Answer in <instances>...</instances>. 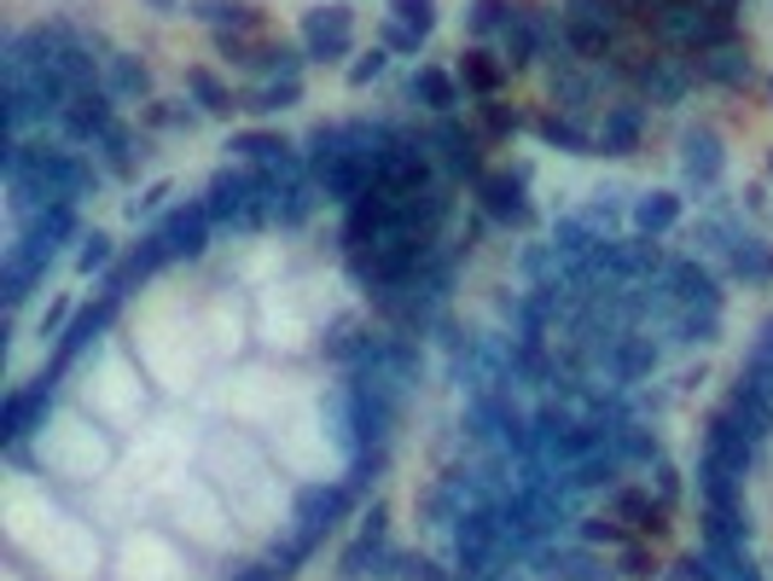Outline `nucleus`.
<instances>
[{
	"label": "nucleus",
	"mask_w": 773,
	"mask_h": 581,
	"mask_svg": "<svg viewBox=\"0 0 773 581\" xmlns=\"http://www.w3.org/2000/svg\"><path fill=\"white\" fill-rule=\"evenodd\" d=\"M350 501H355V489H350V483H314V489H302V494H297V506H291V529H285V541L274 547V558H279L285 570L302 564V558L314 552L320 535L332 529L343 512H350Z\"/></svg>",
	"instance_id": "1"
},
{
	"label": "nucleus",
	"mask_w": 773,
	"mask_h": 581,
	"mask_svg": "<svg viewBox=\"0 0 773 581\" xmlns=\"http://www.w3.org/2000/svg\"><path fill=\"white\" fill-rule=\"evenodd\" d=\"M628 30V7L622 0H564L559 7V41L576 58H610Z\"/></svg>",
	"instance_id": "2"
},
{
	"label": "nucleus",
	"mask_w": 773,
	"mask_h": 581,
	"mask_svg": "<svg viewBox=\"0 0 773 581\" xmlns=\"http://www.w3.org/2000/svg\"><path fill=\"white\" fill-rule=\"evenodd\" d=\"M203 210L210 221H233V227H262L268 221V169L256 163H228L203 186Z\"/></svg>",
	"instance_id": "3"
},
{
	"label": "nucleus",
	"mask_w": 773,
	"mask_h": 581,
	"mask_svg": "<svg viewBox=\"0 0 773 581\" xmlns=\"http://www.w3.org/2000/svg\"><path fill=\"white\" fill-rule=\"evenodd\" d=\"M384 524H390V517H384V506L366 512L355 547H343L332 581H378V575H396V558H401V552H390V541H384Z\"/></svg>",
	"instance_id": "4"
},
{
	"label": "nucleus",
	"mask_w": 773,
	"mask_h": 581,
	"mask_svg": "<svg viewBox=\"0 0 773 581\" xmlns=\"http://www.w3.org/2000/svg\"><path fill=\"white\" fill-rule=\"evenodd\" d=\"M58 129H65V140L76 145H99L111 129H117V94L106 88V81H93V88H76L70 94V106L58 111Z\"/></svg>",
	"instance_id": "5"
},
{
	"label": "nucleus",
	"mask_w": 773,
	"mask_h": 581,
	"mask_svg": "<svg viewBox=\"0 0 773 581\" xmlns=\"http://www.w3.org/2000/svg\"><path fill=\"white\" fill-rule=\"evenodd\" d=\"M472 186H477V204H483L488 221H500V227H529V221H535V204H529L523 175H512V169H483Z\"/></svg>",
	"instance_id": "6"
},
{
	"label": "nucleus",
	"mask_w": 773,
	"mask_h": 581,
	"mask_svg": "<svg viewBox=\"0 0 773 581\" xmlns=\"http://www.w3.org/2000/svg\"><path fill=\"white\" fill-rule=\"evenodd\" d=\"M483 134L477 129H460V122H448L442 117V129L431 134V157L442 163V175L448 180H477L483 175Z\"/></svg>",
	"instance_id": "7"
},
{
	"label": "nucleus",
	"mask_w": 773,
	"mask_h": 581,
	"mask_svg": "<svg viewBox=\"0 0 773 581\" xmlns=\"http://www.w3.org/2000/svg\"><path fill=\"white\" fill-rule=\"evenodd\" d=\"M350 47H355V12L350 7L302 12V53H309V58H343Z\"/></svg>",
	"instance_id": "8"
},
{
	"label": "nucleus",
	"mask_w": 773,
	"mask_h": 581,
	"mask_svg": "<svg viewBox=\"0 0 773 581\" xmlns=\"http://www.w3.org/2000/svg\"><path fill=\"white\" fill-rule=\"evenodd\" d=\"M157 239L169 244V262H198L203 251H210V210L198 204H180V210H169L157 221Z\"/></svg>",
	"instance_id": "9"
},
{
	"label": "nucleus",
	"mask_w": 773,
	"mask_h": 581,
	"mask_svg": "<svg viewBox=\"0 0 773 581\" xmlns=\"http://www.w3.org/2000/svg\"><path fill=\"white\" fill-rule=\"evenodd\" d=\"M47 407H53V372L35 390H12V396H7V407H0V442L18 448L35 419H47Z\"/></svg>",
	"instance_id": "10"
},
{
	"label": "nucleus",
	"mask_w": 773,
	"mask_h": 581,
	"mask_svg": "<svg viewBox=\"0 0 773 581\" xmlns=\"http://www.w3.org/2000/svg\"><path fill=\"white\" fill-rule=\"evenodd\" d=\"M198 24H210L216 35H256L262 30V7L256 0H192L187 7Z\"/></svg>",
	"instance_id": "11"
},
{
	"label": "nucleus",
	"mask_w": 773,
	"mask_h": 581,
	"mask_svg": "<svg viewBox=\"0 0 773 581\" xmlns=\"http://www.w3.org/2000/svg\"><path fill=\"white\" fill-rule=\"evenodd\" d=\"M111 315H117V297H99V308H81V315L65 326V338H58V355H53V379H58V372H65V366L81 355V349L99 338V331L111 326Z\"/></svg>",
	"instance_id": "12"
},
{
	"label": "nucleus",
	"mask_w": 773,
	"mask_h": 581,
	"mask_svg": "<svg viewBox=\"0 0 773 581\" xmlns=\"http://www.w3.org/2000/svg\"><path fill=\"white\" fill-rule=\"evenodd\" d=\"M640 129H645V111L634 106V99H622V106H605V122H599L594 145L605 157H628L640 145Z\"/></svg>",
	"instance_id": "13"
},
{
	"label": "nucleus",
	"mask_w": 773,
	"mask_h": 581,
	"mask_svg": "<svg viewBox=\"0 0 773 581\" xmlns=\"http://www.w3.org/2000/svg\"><path fill=\"white\" fill-rule=\"evenodd\" d=\"M681 175L692 186H716L721 180V140L709 129H686L681 134Z\"/></svg>",
	"instance_id": "14"
},
{
	"label": "nucleus",
	"mask_w": 773,
	"mask_h": 581,
	"mask_svg": "<svg viewBox=\"0 0 773 581\" xmlns=\"http://www.w3.org/2000/svg\"><path fill=\"white\" fill-rule=\"evenodd\" d=\"M314 193H320V186L302 180V175L268 186V227H302L314 216Z\"/></svg>",
	"instance_id": "15"
},
{
	"label": "nucleus",
	"mask_w": 773,
	"mask_h": 581,
	"mask_svg": "<svg viewBox=\"0 0 773 581\" xmlns=\"http://www.w3.org/2000/svg\"><path fill=\"white\" fill-rule=\"evenodd\" d=\"M500 47H506V65H512V70L535 65V58L546 53V18L541 12H518L512 24L500 30Z\"/></svg>",
	"instance_id": "16"
},
{
	"label": "nucleus",
	"mask_w": 773,
	"mask_h": 581,
	"mask_svg": "<svg viewBox=\"0 0 773 581\" xmlns=\"http://www.w3.org/2000/svg\"><path fill=\"white\" fill-rule=\"evenodd\" d=\"M698 76H704V81H721V88H744V81L757 76V65H750V47H744V41H727V47L698 53Z\"/></svg>",
	"instance_id": "17"
},
{
	"label": "nucleus",
	"mask_w": 773,
	"mask_h": 581,
	"mask_svg": "<svg viewBox=\"0 0 773 581\" xmlns=\"http://www.w3.org/2000/svg\"><path fill=\"white\" fill-rule=\"evenodd\" d=\"M610 517L628 524L634 535H663V501H651V489H617L610 494Z\"/></svg>",
	"instance_id": "18"
},
{
	"label": "nucleus",
	"mask_w": 773,
	"mask_h": 581,
	"mask_svg": "<svg viewBox=\"0 0 773 581\" xmlns=\"http://www.w3.org/2000/svg\"><path fill=\"white\" fill-rule=\"evenodd\" d=\"M506 58H495L488 47H465V65H460V81H465V94H477V99H495L500 94V81H506Z\"/></svg>",
	"instance_id": "19"
},
{
	"label": "nucleus",
	"mask_w": 773,
	"mask_h": 581,
	"mask_svg": "<svg viewBox=\"0 0 773 581\" xmlns=\"http://www.w3.org/2000/svg\"><path fill=\"white\" fill-rule=\"evenodd\" d=\"M407 94H413L424 111H437V117H454V106H460V81L448 76V70H437V65H424Z\"/></svg>",
	"instance_id": "20"
},
{
	"label": "nucleus",
	"mask_w": 773,
	"mask_h": 581,
	"mask_svg": "<svg viewBox=\"0 0 773 581\" xmlns=\"http://www.w3.org/2000/svg\"><path fill=\"white\" fill-rule=\"evenodd\" d=\"M228 152L239 163H279V157H291V140L274 134V129H244V134L228 140Z\"/></svg>",
	"instance_id": "21"
},
{
	"label": "nucleus",
	"mask_w": 773,
	"mask_h": 581,
	"mask_svg": "<svg viewBox=\"0 0 773 581\" xmlns=\"http://www.w3.org/2000/svg\"><path fill=\"white\" fill-rule=\"evenodd\" d=\"M106 88L117 94V99H140V94H152V76H146V65H140L134 53H111L106 58Z\"/></svg>",
	"instance_id": "22"
},
{
	"label": "nucleus",
	"mask_w": 773,
	"mask_h": 581,
	"mask_svg": "<svg viewBox=\"0 0 773 581\" xmlns=\"http://www.w3.org/2000/svg\"><path fill=\"white\" fill-rule=\"evenodd\" d=\"M675 221H681V198L675 193H645V198H634V227H640L645 239L669 233Z\"/></svg>",
	"instance_id": "23"
},
{
	"label": "nucleus",
	"mask_w": 773,
	"mask_h": 581,
	"mask_svg": "<svg viewBox=\"0 0 773 581\" xmlns=\"http://www.w3.org/2000/svg\"><path fill=\"white\" fill-rule=\"evenodd\" d=\"M553 564V575L559 581H610V564L594 552V547H570V552H553L546 558Z\"/></svg>",
	"instance_id": "24"
},
{
	"label": "nucleus",
	"mask_w": 773,
	"mask_h": 581,
	"mask_svg": "<svg viewBox=\"0 0 773 581\" xmlns=\"http://www.w3.org/2000/svg\"><path fill=\"white\" fill-rule=\"evenodd\" d=\"M302 99V76H268L262 88H251V99H244V111H262V117H274L285 106H297Z\"/></svg>",
	"instance_id": "25"
},
{
	"label": "nucleus",
	"mask_w": 773,
	"mask_h": 581,
	"mask_svg": "<svg viewBox=\"0 0 773 581\" xmlns=\"http://www.w3.org/2000/svg\"><path fill=\"white\" fill-rule=\"evenodd\" d=\"M535 129H541V140H546V145H564V152H594V134H587L576 117H564V111L541 117Z\"/></svg>",
	"instance_id": "26"
},
{
	"label": "nucleus",
	"mask_w": 773,
	"mask_h": 581,
	"mask_svg": "<svg viewBox=\"0 0 773 581\" xmlns=\"http://www.w3.org/2000/svg\"><path fill=\"white\" fill-rule=\"evenodd\" d=\"M512 18H518L512 0H472V12H465V30L483 41V35H500L506 24H512Z\"/></svg>",
	"instance_id": "27"
},
{
	"label": "nucleus",
	"mask_w": 773,
	"mask_h": 581,
	"mask_svg": "<svg viewBox=\"0 0 773 581\" xmlns=\"http://www.w3.org/2000/svg\"><path fill=\"white\" fill-rule=\"evenodd\" d=\"M187 88L198 99V111H210V117H228L233 111V94H228V81L210 76V70H187Z\"/></svg>",
	"instance_id": "28"
},
{
	"label": "nucleus",
	"mask_w": 773,
	"mask_h": 581,
	"mask_svg": "<svg viewBox=\"0 0 773 581\" xmlns=\"http://www.w3.org/2000/svg\"><path fill=\"white\" fill-rule=\"evenodd\" d=\"M99 152H106V169L111 175H134V163L146 157V145H140L129 129H111L106 140H99Z\"/></svg>",
	"instance_id": "29"
},
{
	"label": "nucleus",
	"mask_w": 773,
	"mask_h": 581,
	"mask_svg": "<svg viewBox=\"0 0 773 581\" xmlns=\"http://www.w3.org/2000/svg\"><path fill=\"white\" fill-rule=\"evenodd\" d=\"M111 262H117V244H111V233H93L81 239V251H76V274H111Z\"/></svg>",
	"instance_id": "30"
},
{
	"label": "nucleus",
	"mask_w": 773,
	"mask_h": 581,
	"mask_svg": "<svg viewBox=\"0 0 773 581\" xmlns=\"http://www.w3.org/2000/svg\"><path fill=\"white\" fill-rule=\"evenodd\" d=\"M518 129V111H506L500 99H477V134L483 140H506Z\"/></svg>",
	"instance_id": "31"
},
{
	"label": "nucleus",
	"mask_w": 773,
	"mask_h": 581,
	"mask_svg": "<svg viewBox=\"0 0 773 581\" xmlns=\"http://www.w3.org/2000/svg\"><path fill=\"white\" fill-rule=\"evenodd\" d=\"M390 18L407 24L413 35H431L437 30V0H390Z\"/></svg>",
	"instance_id": "32"
},
{
	"label": "nucleus",
	"mask_w": 773,
	"mask_h": 581,
	"mask_svg": "<svg viewBox=\"0 0 773 581\" xmlns=\"http://www.w3.org/2000/svg\"><path fill=\"white\" fill-rule=\"evenodd\" d=\"M582 541H587V547H628V541H634V529L617 524V517H587V524H582Z\"/></svg>",
	"instance_id": "33"
},
{
	"label": "nucleus",
	"mask_w": 773,
	"mask_h": 581,
	"mask_svg": "<svg viewBox=\"0 0 773 581\" xmlns=\"http://www.w3.org/2000/svg\"><path fill=\"white\" fill-rule=\"evenodd\" d=\"M384 70H390V47H366L350 65V88H366V81H378Z\"/></svg>",
	"instance_id": "34"
},
{
	"label": "nucleus",
	"mask_w": 773,
	"mask_h": 581,
	"mask_svg": "<svg viewBox=\"0 0 773 581\" xmlns=\"http://www.w3.org/2000/svg\"><path fill=\"white\" fill-rule=\"evenodd\" d=\"M146 122H152V129H192V111L187 106H175V99H152V106H146Z\"/></svg>",
	"instance_id": "35"
},
{
	"label": "nucleus",
	"mask_w": 773,
	"mask_h": 581,
	"mask_svg": "<svg viewBox=\"0 0 773 581\" xmlns=\"http://www.w3.org/2000/svg\"><path fill=\"white\" fill-rule=\"evenodd\" d=\"M768 256L773 251H762V239H744V244H732V274H768Z\"/></svg>",
	"instance_id": "36"
},
{
	"label": "nucleus",
	"mask_w": 773,
	"mask_h": 581,
	"mask_svg": "<svg viewBox=\"0 0 773 581\" xmlns=\"http://www.w3.org/2000/svg\"><path fill=\"white\" fill-rule=\"evenodd\" d=\"M617 570H622L628 581H651V575H658V558H651V552H645L640 541H628V547H622V564H617Z\"/></svg>",
	"instance_id": "37"
},
{
	"label": "nucleus",
	"mask_w": 773,
	"mask_h": 581,
	"mask_svg": "<svg viewBox=\"0 0 773 581\" xmlns=\"http://www.w3.org/2000/svg\"><path fill=\"white\" fill-rule=\"evenodd\" d=\"M419 41H424V35H413L407 24H396V18L384 24V47H390V53H419Z\"/></svg>",
	"instance_id": "38"
},
{
	"label": "nucleus",
	"mask_w": 773,
	"mask_h": 581,
	"mask_svg": "<svg viewBox=\"0 0 773 581\" xmlns=\"http://www.w3.org/2000/svg\"><path fill=\"white\" fill-rule=\"evenodd\" d=\"M285 575H291V570H285L279 558H268V564H244L233 581H285Z\"/></svg>",
	"instance_id": "39"
},
{
	"label": "nucleus",
	"mask_w": 773,
	"mask_h": 581,
	"mask_svg": "<svg viewBox=\"0 0 773 581\" xmlns=\"http://www.w3.org/2000/svg\"><path fill=\"white\" fill-rule=\"evenodd\" d=\"M675 489H681V471L675 465H658V494H663V501H675Z\"/></svg>",
	"instance_id": "40"
},
{
	"label": "nucleus",
	"mask_w": 773,
	"mask_h": 581,
	"mask_svg": "<svg viewBox=\"0 0 773 581\" xmlns=\"http://www.w3.org/2000/svg\"><path fill=\"white\" fill-rule=\"evenodd\" d=\"M163 198H169V180H157V186H152V193H146V198H134V216H140V210H157V204H163Z\"/></svg>",
	"instance_id": "41"
},
{
	"label": "nucleus",
	"mask_w": 773,
	"mask_h": 581,
	"mask_svg": "<svg viewBox=\"0 0 773 581\" xmlns=\"http://www.w3.org/2000/svg\"><path fill=\"white\" fill-rule=\"evenodd\" d=\"M663 7H675V0H634V12H640V18H645V24H651V18H658V12H663Z\"/></svg>",
	"instance_id": "42"
},
{
	"label": "nucleus",
	"mask_w": 773,
	"mask_h": 581,
	"mask_svg": "<svg viewBox=\"0 0 773 581\" xmlns=\"http://www.w3.org/2000/svg\"><path fill=\"white\" fill-rule=\"evenodd\" d=\"M704 7H716V12H732V7H739V0H704Z\"/></svg>",
	"instance_id": "43"
},
{
	"label": "nucleus",
	"mask_w": 773,
	"mask_h": 581,
	"mask_svg": "<svg viewBox=\"0 0 773 581\" xmlns=\"http://www.w3.org/2000/svg\"><path fill=\"white\" fill-rule=\"evenodd\" d=\"M152 7H157V12H175V7H180V0H152Z\"/></svg>",
	"instance_id": "44"
},
{
	"label": "nucleus",
	"mask_w": 773,
	"mask_h": 581,
	"mask_svg": "<svg viewBox=\"0 0 773 581\" xmlns=\"http://www.w3.org/2000/svg\"><path fill=\"white\" fill-rule=\"evenodd\" d=\"M768 94H773V76H768Z\"/></svg>",
	"instance_id": "45"
}]
</instances>
